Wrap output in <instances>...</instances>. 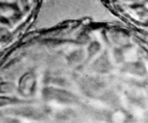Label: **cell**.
Here are the masks:
<instances>
[{
	"mask_svg": "<svg viewBox=\"0 0 148 123\" xmlns=\"http://www.w3.org/2000/svg\"><path fill=\"white\" fill-rule=\"evenodd\" d=\"M116 40L86 22L32 29L0 58V123H114Z\"/></svg>",
	"mask_w": 148,
	"mask_h": 123,
	"instance_id": "1",
	"label": "cell"
},
{
	"mask_svg": "<svg viewBox=\"0 0 148 123\" xmlns=\"http://www.w3.org/2000/svg\"><path fill=\"white\" fill-rule=\"evenodd\" d=\"M41 0H0V58L32 30Z\"/></svg>",
	"mask_w": 148,
	"mask_h": 123,
	"instance_id": "2",
	"label": "cell"
}]
</instances>
